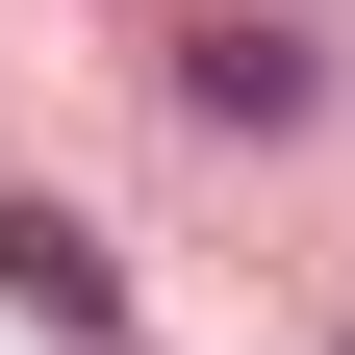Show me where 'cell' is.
<instances>
[{
  "mask_svg": "<svg viewBox=\"0 0 355 355\" xmlns=\"http://www.w3.org/2000/svg\"><path fill=\"white\" fill-rule=\"evenodd\" d=\"M0 304H26L51 355H127V254L76 229V203H0Z\"/></svg>",
  "mask_w": 355,
  "mask_h": 355,
  "instance_id": "cell-1",
  "label": "cell"
},
{
  "mask_svg": "<svg viewBox=\"0 0 355 355\" xmlns=\"http://www.w3.org/2000/svg\"><path fill=\"white\" fill-rule=\"evenodd\" d=\"M178 102H203V127H304V26H203Z\"/></svg>",
  "mask_w": 355,
  "mask_h": 355,
  "instance_id": "cell-2",
  "label": "cell"
}]
</instances>
